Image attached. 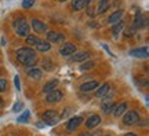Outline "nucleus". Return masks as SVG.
<instances>
[{"label":"nucleus","mask_w":149,"mask_h":136,"mask_svg":"<svg viewBox=\"0 0 149 136\" xmlns=\"http://www.w3.org/2000/svg\"><path fill=\"white\" fill-rule=\"evenodd\" d=\"M17 59H18L19 63H22L24 66H28V68L35 66L37 63L36 54L31 48H19V50H17Z\"/></svg>","instance_id":"obj_1"},{"label":"nucleus","mask_w":149,"mask_h":136,"mask_svg":"<svg viewBox=\"0 0 149 136\" xmlns=\"http://www.w3.org/2000/svg\"><path fill=\"white\" fill-rule=\"evenodd\" d=\"M14 29H15L18 36H28L29 30H31L29 23L26 22V19L24 17H19V18H17L15 21H14Z\"/></svg>","instance_id":"obj_2"},{"label":"nucleus","mask_w":149,"mask_h":136,"mask_svg":"<svg viewBox=\"0 0 149 136\" xmlns=\"http://www.w3.org/2000/svg\"><path fill=\"white\" fill-rule=\"evenodd\" d=\"M43 121L47 124V125H55L59 121V115L57 111L54 110H47L43 113Z\"/></svg>","instance_id":"obj_3"},{"label":"nucleus","mask_w":149,"mask_h":136,"mask_svg":"<svg viewBox=\"0 0 149 136\" xmlns=\"http://www.w3.org/2000/svg\"><path fill=\"white\" fill-rule=\"evenodd\" d=\"M138 120H139V114L137 113V111H134V110L127 111V113L124 114V117H123V122H124L126 125H133V124H137Z\"/></svg>","instance_id":"obj_4"},{"label":"nucleus","mask_w":149,"mask_h":136,"mask_svg":"<svg viewBox=\"0 0 149 136\" xmlns=\"http://www.w3.org/2000/svg\"><path fill=\"white\" fill-rule=\"evenodd\" d=\"M62 98H64V94H62V91H58V89H54L53 92L46 95V100H47L48 103H57Z\"/></svg>","instance_id":"obj_5"},{"label":"nucleus","mask_w":149,"mask_h":136,"mask_svg":"<svg viewBox=\"0 0 149 136\" xmlns=\"http://www.w3.org/2000/svg\"><path fill=\"white\" fill-rule=\"evenodd\" d=\"M130 57H134V58H139V59H146L148 58V47H144V48H134L128 52Z\"/></svg>","instance_id":"obj_6"},{"label":"nucleus","mask_w":149,"mask_h":136,"mask_svg":"<svg viewBox=\"0 0 149 136\" xmlns=\"http://www.w3.org/2000/svg\"><path fill=\"white\" fill-rule=\"evenodd\" d=\"M88 57H90V52H87V51H76L74 54H72L70 62H83Z\"/></svg>","instance_id":"obj_7"},{"label":"nucleus","mask_w":149,"mask_h":136,"mask_svg":"<svg viewBox=\"0 0 149 136\" xmlns=\"http://www.w3.org/2000/svg\"><path fill=\"white\" fill-rule=\"evenodd\" d=\"M59 52H61V55H64V57H70L72 54L76 52V47H74L73 44H70V43H65L64 46L61 47Z\"/></svg>","instance_id":"obj_8"},{"label":"nucleus","mask_w":149,"mask_h":136,"mask_svg":"<svg viewBox=\"0 0 149 136\" xmlns=\"http://www.w3.org/2000/svg\"><path fill=\"white\" fill-rule=\"evenodd\" d=\"M81 121H83L81 120V117H72V118L68 121V124H66V129H68L69 132H73L74 129L81 124Z\"/></svg>","instance_id":"obj_9"},{"label":"nucleus","mask_w":149,"mask_h":136,"mask_svg":"<svg viewBox=\"0 0 149 136\" xmlns=\"http://www.w3.org/2000/svg\"><path fill=\"white\" fill-rule=\"evenodd\" d=\"M128 107V103L127 102H122V103H119V105L115 106V110H113V114L116 115V117H120L126 113V110Z\"/></svg>","instance_id":"obj_10"},{"label":"nucleus","mask_w":149,"mask_h":136,"mask_svg":"<svg viewBox=\"0 0 149 136\" xmlns=\"http://www.w3.org/2000/svg\"><path fill=\"white\" fill-rule=\"evenodd\" d=\"M101 124V117L100 115H91L88 120L86 121V126L87 128H95Z\"/></svg>","instance_id":"obj_11"},{"label":"nucleus","mask_w":149,"mask_h":136,"mask_svg":"<svg viewBox=\"0 0 149 136\" xmlns=\"http://www.w3.org/2000/svg\"><path fill=\"white\" fill-rule=\"evenodd\" d=\"M98 88V81H87V83H83L80 85V89L83 91V92H88V91H93V89Z\"/></svg>","instance_id":"obj_12"},{"label":"nucleus","mask_w":149,"mask_h":136,"mask_svg":"<svg viewBox=\"0 0 149 136\" xmlns=\"http://www.w3.org/2000/svg\"><path fill=\"white\" fill-rule=\"evenodd\" d=\"M32 29L36 32V33H43V32H46L47 26H46L43 22L39 21V19H32Z\"/></svg>","instance_id":"obj_13"},{"label":"nucleus","mask_w":149,"mask_h":136,"mask_svg":"<svg viewBox=\"0 0 149 136\" xmlns=\"http://www.w3.org/2000/svg\"><path fill=\"white\" fill-rule=\"evenodd\" d=\"M109 89H111V85H109L108 83L102 84L101 87H98V89H97L95 96H97V98H104L105 95H108V92H109Z\"/></svg>","instance_id":"obj_14"},{"label":"nucleus","mask_w":149,"mask_h":136,"mask_svg":"<svg viewBox=\"0 0 149 136\" xmlns=\"http://www.w3.org/2000/svg\"><path fill=\"white\" fill-rule=\"evenodd\" d=\"M64 39H65V36L58 33V32H50L47 35V40H50V41H53V43H59V41H62Z\"/></svg>","instance_id":"obj_15"},{"label":"nucleus","mask_w":149,"mask_h":136,"mask_svg":"<svg viewBox=\"0 0 149 136\" xmlns=\"http://www.w3.org/2000/svg\"><path fill=\"white\" fill-rule=\"evenodd\" d=\"M123 18V11H115V12H112L109 18H108V22L109 23H117V22H120Z\"/></svg>","instance_id":"obj_16"},{"label":"nucleus","mask_w":149,"mask_h":136,"mask_svg":"<svg viewBox=\"0 0 149 136\" xmlns=\"http://www.w3.org/2000/svg\"><path fill=\"white\" fill-rule=\"evenodd\" d=\"M88 4H90V0H74L72 7H73L74 11H79L84 7H88Z\"/></svg>","instance_id":"obj_17"},{"label":"nucleus","mask_w":149,"mask_h":136,"mask_svg":"<svg viewBox=\"0 0 149 136\" xmlns=\"http://www.w3.org/2000/svg\"><path fill=\"white\" fill-rule=\"evenodd\" d=\"M35 47H36L37 51H40V52H47L48 50L51 48V46H50V43H48V41H44V40H39Z\"/></svg>","instance_id":"obj_18"},{"label":"nucleus","mask_w":149,"mask_h":136,"mask_svg":"<svg viewBox=\"0 0 149 136\" xmlns=\"http://www.w3.org/2000/svg\"><path fill=\"white\" fill-rule=\"evenodd\" d=\"M57 85H58V81H57V80L48 81V83L43 87V92H44V94H50V92H53L54 89L57 88Z\"/></svg>","instance_id":"obj_19"},{"label":"nucleus","mask_w":149,"mask_h":136,"mask_svg":"<svg viewBox=\"0 0 149 136\" xmlns=\"http://www.w3.org/2000/svg\"><path fill=\"white\" fill-rule=\"evenodd\" d=\"M28 77L32 80H40L42 79V70L36 68L31 69V70H28Z\"/></svg>","instance_id":"obj_20"},{"label":"nucleus","mask_w":149,"mask_h":136,"mask_svg":"<svg viewBox=\"0 0 149 136\" xmlns=\"http://www.w3.org/2000/svg\"><path fill=\"white\" fill-rule=\"evenodd\" d=\"M109 8V0H101L97 7V14H104Z\"/></svg>","instance_id":"obj_21"},{"label":"nucleus","mask_w":149,"mask_h":136,"mask_svg":"<svg viewBox=\"0 0 149 136\" xmlns=\"http://www.w3.org/2000/svg\"><path fill=\"white\" fill-rule=\"evenodd\" d=\"M139 28H142V15H141V12H137L135 19H134L133 29H139Z\"/></svg>","instance_id":"obj_22"},{"label":"nucleus","mask_w":149,"mask_h":136,"mask_svg":"<svg viewBox=\"0 0 149 136\" xmlns=\"http://www.w3.org/2000/svg\"><path fill=\"white\" fill-rule=\"evenodd\" d=\"M25 41H26L28 46H32V47H33V46H36V44H37V41H39V37L33 36V35H28Z\"/></svg>","instance_id":"obj_23"},{"label":"nucleus","mask_w":149,"mask_h":136,"mask_svg":"<svg viewBox=\"0 0 149 136\" xmlns=\"http://www.w3.org/2000/svg\"><path fill=\"white\" fill-rule=\"evenodd\" d=\"M43 69L44 70H53L54 69V63L50 59H43Z\"/></svg>","instance_id":"obj_24"},{"label":"nucleus","mask_w":149,"mask_h":136,"mask_svg":"<svg viewBox=\"0 0 149 136\" xmlns=\"http://www.w3.org/2000/svg\"><path fill=\"white\" fill-rule=\"evenodd\" d=\"M94 66H95V62H94V61H90V62L83 63V65L80 66V70H81V72H84V70H88V69L94 68Z\"/></svg>","instance_id":"obj_25"},{"label":"nucleus","mask_w":149,"mask_h":136,"mask_svg":"<svg viewBox=\"0 0 149 136\" xmlns=\"http://www.w3.org/2000/svg\"><path fill=\"white\" fill-rule=\"evenodd\" d=\"M113 106H115V103H107V102H105V103H102V110H104V113H107V114H109V113H111L112 111V107H113Z\"/></svg>","instance_id":"obj_26"},{"label":"nucleus","mask_w":149,"mask_h":136,"mask_svg":"<svg viewBox=\"0 0 149 136\" xmlns=\"http://www.w3.org/2000/svg\"><path fill=\"white\" fill-rule=\"evenodd\" d=\"M112 32H113V35H119L120 32H123V23L122 22H117L116 25L112 28Z\"/></svg>","instance_id":"obj_27"},{"label":"nucleus","mask_w":149,"mask_h":136,"mask_svg":"<svg viewBox=\"0 0 149 136\" xmlns=\"http://www.w3.org/2000/svg\"><path fill=\"white\" fill-rule=\"evenodd\" d=\"M29 115H31V113H29L28 110H26V111H24V114L18 118V122H26V121L29 120Z\"/></svg>","instance_id":"obj_28"},{"label":"nucleus","mask_w":149,"mask_h":136,"mask_svg":"<svg viewBox=\"0 0 149 136\" xmlns=\"http://www.w3.org/2000/svg\"><path fill=\"white\" fill-rule=\"evenodd\" d=\"M35 3V0H22V7L24 8H31Z\"/></svg>","instance_id":"obj_29"},{"label":"nucleus","mask_w":149,"mask_h":136,"mask_svg":"<svg viewBox=\"0 0 149 136\" xmlns=\"http://www.w3.org/2000/svg\"><path fill=\"white\" fill-rule=\"evenodd\" d=\"M6 88H7V81L4 79L0 80V92H4Z\"/></svg>","instance_id":"obj_30"},{"label":"nucleus","mask_w":149,"mask_h":136,"mask_svg":"<svg viewBox=\"0 0 149 136\" xmlns=\"http://www.w3.org/2000/svg\"><path fill=\"white\" fill-rule=\"evenodd\" d=\"M22 107H24V105H22L21 102H17L15 106L13 107V111H14V113H18V111H19V110H21Z\"/></svg>","instance_id":"obj_31"},{"label":"nucleus","mask_w":149,"mask_h":136,"mask_svg":"<svg viewBox=\"0 0 149 136\" xmlns=\"http://www.w3.org/2000/svg\"><path fill=\"white\" fill-rule=\"evenodd\" d=\"M14 83H15V88L19 91V89H21V85H19V77H18V76L14 77Z\"/></svg>","instance_id":"obj_32"},{"label":"nucleus","mask_w":149,"mask_h":136,"mask_svg":"<svg viewBox=\"0 0 149 136\" xmlns=\"http://www.w3.org/2000/svg\"><path fill=\"white\" fill-rule=\"evenodd\" d=\"M124 136H138L137 133H133V132H128V133H126Z\"/></svg>","instance_id":"obj_33"},{"label":"nucleus","mask_w":149,"mask_h":136,"mask_svg":"<svg viewBox=\"0 0 149 136\" xmlns=\"http://www.w3.org/2000/svg\"><path fill=\"white\" fill-rule=\"evenodd\" d=\"M79 136H91V133H88V132H83V133H80Z\"/></svg>","instance_id":"obj_34"},{"label":"nucleus","mask_w":149,"mask_h":136,"mask_svg":"<svg viewBox=\"0 0 149 136\" xmlns=\"http://www.w3.org/2000/svg\"><path fill=\"white\" fill-rule=\"evenodd\" d=\"M0 105H3V99L1 98H0Z\"/></svg>","instance_id":"obj_35"},{"label":"nucleus","mask_w":149,"mask_h":136,"mask_svg":"<svg viewBox=\"0 0 149 136\" xmlns=\"http://www.w3.org/2000/svg\"><path fill=\"white\" fill-rule=\"evenodd\" d=\"M59 1H65V0H59Z\"/></svg>","instance_id":"obj_36"},{"label":"nucleus","mask_w":149,"mask_h":136,"mask_svg":"<svg viewBox=\"0 0 149 136\" xmlns=\"http://www.w3.org/2000/svg\"><path fill=\"white\" fill-rule=\"evenodd\" d=\"M105 136H109V135H105Z\"/></svg>","instance_id":"obj_37"}]
</instances>
